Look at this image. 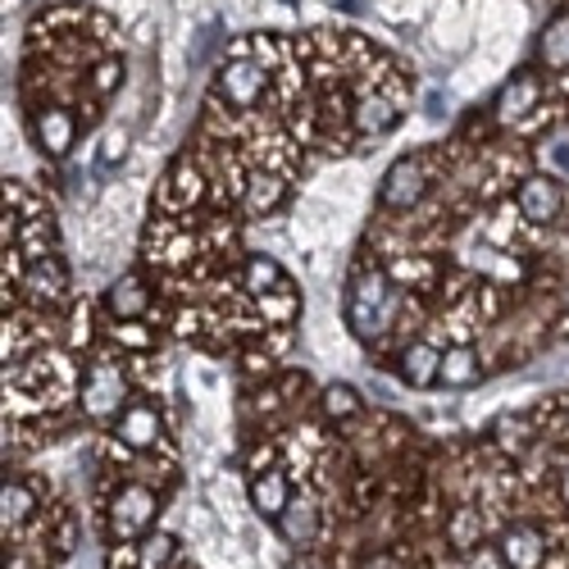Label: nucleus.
I'll use <instances>...</instances> for the list:
<instances>
[{
    "instance_id": "1",
    "label": "nucleus",
    "mask_w": 569,
    "mask_h": 569,
    "mask_svg": "<svg viewBox=\"0 0 569 569\" xmlns=\"http://www.w3.org/2000/svg\"><path fill=\"white\" fill-rule=\"evenodd\" d=\"M397 310V297L388 288V278L383 273H365L351 297H347V328L356 338H373V333H383L388 319Z\"/></svg>"
},
{
    "instance_id": "2",
    "label": "nucleus",
    "mask_w": 569,
    "mask_h": 569,
    "mask_svg": "<svg viewBox=\"0 0 569 569\" xmlns=\"http://www.w3.org/2000/svg\"><path fill=\"white\" fill-rule=\"evenodd\" d=\"M128 401V378L114 360H97L87 369V383H82V410L91 419H106V415H119V406Z\"/></svg>"
},
{
    "instance_id": "16",
    "label": "nucleus",
    "mask_w": 569,
    "mask_h": 569,
    "mask_svg": "<svg viewBox=\"0 0 569 569\" xmlns=\"http://www.w3.org/2000/svg\"><path fill=\"white\" fill-rule=\"evenodd\" d=\"M37 137H41V147L51 151V156H64L73 147V119L64 110H46L37 119Z\"/></svg>"
},
{
    "instance_id": "3",
    "label": "nucleus",
    "mask_w": 569,
    "mask_h": 569,
    "mask_svg": "<svg viewBox=\"0 0 569 569\" xmlns=\"http://www.w3.org/2000/svg\"><path fill=\"white\" fill-rule=\"evenodd\" d=\"M156 492L151 488H141V483H128V488H119V497H114V506H110V529H114V538H141L151 525H156Z\"/></svg>"
},
{
    "instance_id": "19",
    "label": "nucleus",
    "mask_w": 569,
    "mask_h": 569,
    "mask_svg": "<svg viewBox=\"0 0 569 569\" xmlns=\"http://www.w3.org/2000/svg\"><path fill=\"white\" fill-rule=\"evenodd\" d=\"M173 556H178L173 533H147V538L137 542V565H141V569H164Z\"/></svg>"
},
{
    "instance_id": "10",
    "label": "nucleus",
    "mask_w": 569,
    "mask_h": 569,
    "mask_svg": "<svg viewBox=\"0 0 569 569\" xmlns=\"http://www.w3.org/2000/svg\"><path fill=\"white\" fill-rule=\"evenodd\" d=\"M519 210H525L529 223H551L560 210V187L551 178H529L519 187Z\"/></svg>"
},
{
    "instance_id": "30",
    "label": "nucleus",
    "mask_w": 569,
    "mask_h": 569,
    "mask_svg": "<svg viewBox=\"0 0 569 569\" xmlns=\"http://www.w3.org/2000/svg\"><path fill=\"white\" fill-rule=\"evenodd\" d=\"M119 338H123V342H128V347H147V342H151V338H147V333H141V328H137V319H132V323H123V328H119Z\"/></svg>"
},
{
    "instance_id": "11",
    "label": "nucleus",
    "mask_w": 569,
    "mask_h": 569,
    "mask_svg": "<svg viewBox=\"0 0 569 569\" xmlns=\"http://www.w3.org/2000/svg\"><path fill=\"white\" fill-rule=\"evenodd\" d=\"M278 533L288 538V542H310L315 533H319V510H315V501H306V497H292L288 501V510H282L278 519Z\"/></svg>"
},
{
    "instance_id": "35",
    "label": "nucleus",
    "mask_w": 569,
    "mask_h": 569,
    "mask_svg": "<svg viewBox=\"0 0 569 569\" xmlns=\"http://www.w3.org/2000/svg\"><path fill=\"white\" fill-rule=\"evenodd\" d=\"M556 160H560V164H565V169H569V151H556Z\"/></svg>"
},
{
    "instance_id": "22",
    "label": "nucleus",
    "mask_w": 569,
    "mask_h": 569,
    "mask_svg": "<svg viewBox=\"0 0 569 569\" xmlns=\"http://www.w3.org/2000/svg\"><path fill=\"white\" fill-rule=\"evenodd\" d=\"M542 56H547V64L569 69V14H560V19L547 28V37H542Z\"/></svg>"
},
{
    "instance_id": "8",
    "label": "nucleus",
    "mask_w": 569,
    "mask_h": 569,
    "mask_svg": "<svg viewBox=\"0 0 569 569\" xmlns=\"http://www.w3.org/2000/svg\"><path fill=\"white\" fill-rule=\"evenodd\" d=\"M151 306V292H147V282H141L137 273H123L119 282H110V292H106V310L119 319V323H132L141 319Z\"/></svg>"
},
{
    "instance_id": "4",
    "label": "nucleus",
    "mask_w": 569,
    "mask_h": 569,
    "mask_svg": "<svg viewBox=\"0 0 569 569\" xmlns=\"http://www.w3.org/2000/svg\"><path fill=\"white\" fill-rule=\"evenodd\" d=\"M497 556L506 569H542L547 565V538L533 525H510L497 538Z\"/></svg>"
},
{
    "instance_id": "23",
    "label": "nucleus",
    "mask_w": 569,
    "mask_h": 569,
    "mask_svg": "<svg viewBox=\"0 0 569 569\" xmlns=\"http://www.w3.org/2000/svg\"><path fill=\"white\" fill-rule=\"evenodd\" d=\"M323 415H328V419H351V415H360V392L347 388V383L323 388Z\"/></svg>"
},
{
    "instance_id": "28",
    "label": "nucleus",
    "mask_w": 569,
    "mask_h": 569,
    "mask_svg": "<svg viewBox=\"0 0 569 569\" xmlns=\"http://www.w3.org/2000/svg\"><path fill=\"white\" fill-rule=\"evenodd\" d=\"M119 73H123L119 64H101L97 69V91H101V97H110V91L119 87Z\"/></svg>"
},
{
    "instance_id": "33",
    "label": "nucleus",
    "mask_w": 569,
    "mask_h": 569,
    "mask_svg": "<svg viewBox=\"0 0 569 569\" xmlns=\"http://www.w3.org/2000/svg\"><path fill=\"white\" fill-rule=\"evenodd\" d=\"M560 497H565V506H569V469H565V479H560Z\"/></svg>"
},
{
    "instance_id": "24",
    "label": "nucleus",
    "mask_w": 569,
    "mask_h": 569,
    "mask_svg": "<svg viewBox=\"0 0 569 569\" xmlns=\"http://www.w3.org/2000/svg\"><path fill=\"white\" fill-rule=\"evenodd\" d=\"M356 119H360V132H373L378 137V132H388L397 123V110L388 101H360V114Z\"/></svg>"
},
{
    "instance_id": "32",
    "label": "nucleus",
    "mask_w": 569,
    "mask_h": 569,
    "mask_svg": "<svg viewBox=\"0 0 569 569\" xmlns=\"http://www.w3.org/2000/svg\"><path fill=\"white\" fill-rule=\"evenodd\" d=\"M501 429L515 433V419H501ZM506 447H510V451H525V447H529V442H525V429H519V438H506Z\"/></svg>"
},
{
    "instance_id": "13",
    "label": "nucleus",
    "mask_w": 569,
    "mask_h": 569,
    "mask_svg": "<svg viewBox=\"0 0 569 569\" xmlns=\"http://www.w3.org/2000/svg\"><path fill=\"white\" fill-rule=\"evenodd\" d=\"M519 28H525V10L515 0H492V6H483V19H479V41L519 37Z\"/></svg>"
},
{
    "instance_id": "14",
    "label": "nucleus",
    "mask_w": 569,
    "mask_h": 569,
    "mask_svg": "<svg viewBox=\"0 0 569 569\" xmlns=\"http://www.w3.org/2000/svg\"><path fill=\"white\" fill-rule=\"evenodd\" d=\"M23 292L32 301H60V292H64V264L60 260H37L32 273L23 278Z\"/></svg>"
},
{
    "instance_id": "31",
    "label": "nucleus",
    "mask_w": 569,
    "mask_h": 569,
    "mask_svg": "<svg viewBox=\"0 0 569 569\" xmlns=\"http://www.w3.org/2000/svg\"><path fill=\"white\" fill-rule=\"evenodd\" d=\"M141 6H147V0H110V10H119L123 19H137V14H141Z\"/></svg>"
},
{
    "instance_id": "12",
    "label": "nucleus",
    "mask_w": 569,
    "mask_h": 569,
    "mask_svg": "<svg viewBox=\"0 0 569 569\" xmlns=\"http://www.w3.org/2000/svg\"><path fill=\"white\" fill-rule=\"evenodd\" d=\"M288 501H292V488H288L282 473H256V479H251V506L264 519H278L282 510H288Z\"/></svg>"
},
{
    "instance_id": "37",
    "label": "nucleus",
    "mask_w": 569,
    "mask_h": 569,
    "mask_svg": "<svg viewBox=\"0 0 569 569\" xmlns=\"http://www.w3.org/2000/svg\"><path fill=\"white\" fill-rule=\"evenodd\" d=\"M6 6H19V0H6Z\"/></svg>"
},
{
    "instance_id": "15",
    "label": "nucleus",
    "mask_w": 569,
    "mask_h": 569,
    "mask_svg": "<svg viewBox=\"0 0 569 569\" xmlns=\"http://www.w3.org/2000/svg\"><path fill=\"white\" fill-rule=\"evenodd\" d=\"M538 97H542V87H538V78H515L506 91H501V101H497V110H501V119H525L533 106H538Z\"/></svg>"
},
{
    "instance_id": "29",
    "label": "nucleus",
    "mask_w": 569,
    "mask_h": 569,
    "mask_svg": "<svg viewBox=\"0 0 569 569\" xmlns=\"http://www.w3.org/2000/svg\"><path fill=\"white\" fill-rule=\"evenodd\" d=\"M123 151H128V132L119 128V132H110V137H106V160H119Z\"/></svg>"
},
{
    "instance_id": "25",
    "label": "nucleus",
    "mask_w": 569,
    "mask_h": 569,
    "mask_svg": "<svg viewBox=\"0 0 569 569\" xmlns=\"http://www.w3.org/2000/svg\"><path fill=\"white\" fill-rule=\"evenodd\" d=\"M278 192H282V187H278L273 178H256V182H251V197H247L251 214H264V210H273V206H278Z\"/></svg>"
},
{
    "instance_id": "6",
    "label": "nucleus",
    "mask_w": 569,
    "mask_h": 569,
    "mask_svg": "<svg viewBox=\"0 0 569 569\" xmlns=\"http://www.w3.org/2000/svg\"><path fill=\"white\" fill-rule=\"evenodd\" d=\"M119 438H123L132 451H151V447L164 438V419H160V410L147 406V401L123 406V415H119Z\"/></svg>"
},
{
    "instance_id": "26",
    "label": "nucleus",
    "mask_w": 569,
    "mask_h": 569,
    "mask_svg": "<svg viewBox=\"0 0 569 569\" xmlns=\"http://www.w3.org/2000/svg\"><path fill=\"white\" fill-rule=\"evenodd\" d=\"M473 529H479V515H473V510H460V515H456V525H451V538H456L460 547H469V542H473Z\"/></svg>"
},
{
    "instance_id": "17",
    "label": "nucleus",
    "mask_w": 569,
    "mask_h": 569,
    "mask_svg": "<svg viewBox=\"0 0 569 569\" xmlns=\"http://www.w3.org/2000/svg\"><path fill=\"white\" fill-rule=\"evenodd\" d=\"M442 383H447V388L479 383V356H473V347H451V351L442 356Z\"/></svg>"
},
{
    "instance_id": "5",
    "label": "nucleus",
    "mask_w": 569,
    "mask_h": 569,
    "mask_svg": "<svg viewBox=\"0 0 569 569\" xmlns=\"http://www.w3.org/2000/svg\"><path fill=\"white\" fill-rule=\"evenodd\" d=\"M260 91H264V73L251 64V60H232L219 69V97L237 110H251L260 101Z\"/></svg>"
},
{
    "instance_id": "27",
    "label": "nucleus",
    "mask_w": 569,
    "mask_h": 569,
    "mask_svg": "<svg viewBox=\"0 0 569 569\" xmlns=\"http://www.w3.org/2000/svg\"><path fill=\"white\" fill-rule=\"evenodd\" d=\"M419 0H378V14L383 19H415Z\"/></svg>"
},
{
    "instance_id": "20",
    "label": "nucleus",
    "mask_w": 569,
    "mask_h": 569,
    "mask_svg": "<svg viewBox=\"0 0 569 569\" xmlns=\"http://www.w3.org/2000/svg\"><path fill=\"white\" fill-rule=\"evenodd\" d=\"M278 288H282V269H278L269 256H251V260H247V292L269 297V292H278Z\"/></svg>"
},
{
    "instance_id": "7",
    "label": "nucleus",
    "mask_w": 569,
    "mask_h": 569,
    "mask_svg": "<svg viewBox=\"0 0 569 569\" xmlns=\"http://www.w3.org/2000/svg\"><path fill=\"white\" fill-rule=\"evenodd\" d=\"M423 187H429V173H423V160H397L383 178V206L392 210H410L419 197H423Z\"/></svg>"
},
{
    "instance_id": "36",
    "label": "nucleus",
    "mask_w": 569,
    "mask_h": 569,
    "mask_svg": "<svg viewBox=\"0 0 569 569\" xmlns=\"http://www.w3.org/2000/svg\"><path fill=\"white\" fill-rule=\"evenodd\" d=\"M369 569H392V565H388V560H378V565H369Z\"/></svg>"
},
{
    "instance_id": "18",
    "label": "nucleus",
    "mask_w": 569,
    "mask_h": 569,
    "mask_svg": "<svg viewBox=\"0 0 569 569\" xmlns=\"http://www.w3.org/2000/svg\"><path fill=\"white\" fill-rule=\"evenodd\" d=\"M37 510V497L28 483H6L0 488V515H6V529H19L23 519H32Z\"/></svg>"
},
{
    "instance_id": "21",
    "label": "nucleus",
    "mask_w": 569,
    "mask_h": 569,
    "mask_svg": "<svg viewBox=\"0 0 569 569\" xmlns=\"http://www.w3.org/2000/svg\"><path fill=\"white\" fill-rule=\"evenodd\" d=\"M465 32H469V14L460 6H447L438 14V23H433V41L442 46V51H456V46L465 41Z\"/></svg>"
},
{
    "instance_id": "9",
    "label": "nucleus",
    "mask_w": 569,
    "mask_h": 569,
    "mask_svg": "<svg viewBox=\"0 0 569 569\" xmlns=\"http://www.w3.org/2000/svg\"><path fill=\"white\" fill-rule=\"evenodd\" d=\"M401 378H406L410 388H433V383H442V351L429 347V342L406 347V356H401Z\"/></svg>"
},
{
    "instance_id": "34",
    "label": "nucleus",
    "mask_w": 569,
    "mask_h": 569,
    "mask_svg": "<svg viewBox=\"0 0 569 569\" xmlns=\"http://www.w3.org/2000/svg\"><path fill=\"white\" fill-rule=\"evenodd\" d=\"M560 338H569V310H565V319H560Z\"/></svg>"
}]
</instances>
